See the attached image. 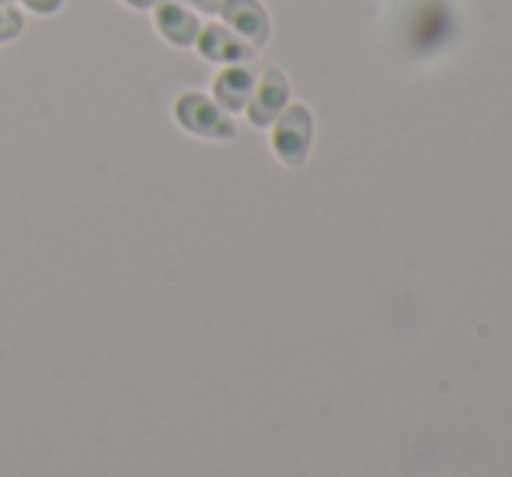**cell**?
I'll list each match as a JSON object with an SVG mask.
<instances>
[{"instance_id":"2","label":"cell","mask_w":512,"mask_h":477,"mask_svg":"<svg viewBox=\"0 0 512 477\" xmlns=\"http://www.w3.org/2000/svg\"><path fill=\"white\" fill-rule=\"evenodd\" d=\"M196 53L203 56V60H209V63H220V67H227V63H244L251 53H255V46H248L241 35L230 32L223 21H209V25L199 28Z\"/></svg>"},{"instance_id":"10","label":"cell","mask_w":512,"mask_h":477,"mask_svg":"<svg viewBox=\"0 0 512 477\" xmlns=\"http://www.w3.org/2000/svg\"><path fill=\"white\" fill-rule=\"evenodd\" d=\"M178 4L192 7L196 14H216V7H220V0H178Z\"/></svg>"},{"instance_id":"6","label":"cell","mask_w":512,"mask_h":477,"mask_svg":"<svg viewBox=\"0 0 512 477\" xmlns=\"http://www.w3.org/2000/svg\"><path fill=\"white\" fill-rule=\"evenodd\" d=\"M255 84L258 77L244 63H227L213 81V101L223 112H241V108H248L251 95H255Z\"/></svg>"},{"instance_id":"9","label":"cell","mask_w":512,"mask_h":477,"mask_svg":"<svg viewBox=\"0 0 512 477\" xmlns=\"http://www.w3.org/2000/svg\"><path fill=\"white\" fill-rule=\"evenodd\" d=\"M21 7L32 14H39V18H49V14H56L63 7V0H21Z\"/></svg>"},{"instance_id":"3","label":"cell","mask_w":512,"mask_h":477,"mask_svg":"<svg viewBox=\"0 0 512 477\" xmlns=\"http://www.w3.org/2000/svg\"><path fill=\"white\" fill-rule=\"evenodd\" d=\"M154 28H157V35H161L164 42L189 49V46H196L203 21H199V14L192 11V7L178 4V0H157V7H154Z\"/></svg>"},{"instance_id":"8","label":"cell","mask_w":512,"mask_h":477,"mask_svg":"<svg viewBox=\"0 0 512 477\" xmlns=\"http://www.w3.org/2000/svg\"><path fill=\"white\" fill-rule=\"evenodd\" d=\"M21 32H25V14H21L14 4H4L0 7V46L21 39Z\"/></svg>"},{"instance_id":"4","label":"cell","mask_w":512,"mask_h":477,"mask_svg":"<svg viewBox=\"0 0 512 477\" xmlns=\"http://www.w3.org/2000/svg\"><path fill=\"white\" fill-rule=\"evenodd\" d=\"M220 18L230 32L241 35L248 46H262L269 39V14L258 0H220Z\"/></svg>"},{"instance_id":"5","label":"cell","mask_w":512,"mask_h":477,"mask_svg":"<svg viewBox=\"0 0 512 477\" xmlns=\"http://www.w3.org/2000/svg\"><path fill=\"white\" fill-rule=\"evenodd\" d=\"M286 101H290V84H286V77L279 74V70H265V74L258 77L255 95H251L244 112H248V119L255 122V126H269L286 108Z\"/></svg>"},{"instance_id":"7","label":"cell","mask_w":512,"mask_h":477,"mask_svg":"<svg viewBox=\"0 0 512 477\" xmlns=\"http://www.w3.org/2000/svg\"><path fill=\"white\" fill-rule=\"evenodd\" d=\"M310 140V115L300 105L283 108L276 115V133H272V147L283 161H300Z\"/></svg>"},{"instance_id":"12","label":"cell","mask_w":512,"mask_h":477,"mask_svg":"<svg viewBox=\"0 0 512 477\" xmlns=\"http://www.w3.org/2000/svg\"><path fill=\"white\" fill-rule=\"evenodd\" d=\"M4 4H11V0H0V7H4Z\"/></svg>"},{"instance_id":"11","label":"cell","mask_w":512,"mask_h":477,"mask_svg":"<svg viewBox=\"0 0 512 477\" xmlns=\"http://www.w3.org/2000/svg\"><path fill=\"white\" fill-rule=\"evenodd\" d=\"M119 4H126L129 11H154L157 0H119Z\"/></svg>"},{"instance_id":"1","label":"cell","mask_w":512,"mask_h":477,"mask_svg":"<svg viewBox=\"0 0 512 477\" xmlns=\"http://www.w3.org/2000/svg\"><path fill=\"white\" fill-rule=\"evenodd\" d=\"M175 122L192 136H203V140H230L234 136V122L230 112H223L206 91H182L171 105Z\"/></svg>"}]
</instances>
